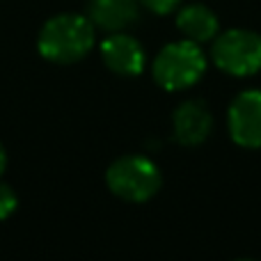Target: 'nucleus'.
<instances>
[{
    "label": "nucleus",
    "mask_w": 261,
    "mask_h": 261,
    "mask_svg": "<svg viewBox=\"0 0 261 261\" xmlns=\"http://www.w3.org/2000/svg\"><path fill=\"white\" fill-rule=\"evenodd\" d=\"M229 133L245 149L261 147V90H245L231 101Z\"/></svg>",
    "instance_id": "39448f33"
},
{
    "label": "nucleus",
    "mask_w": 261,
    "mask_h": 261,
    "mask_svg": "<svg viewBox=\"0 0 261 261\" xmlns=\"http://www.w3.org/2000/svg\"><path fill=\"white\" fill-rule=\"evenodd\" d=\"M140 3H142L144 7H149L151 12H156V14H167V12H172L181 0H140Z\"/></svg>",
    "instance_id": "9b49d317"
},
{
    "label": "nucleus",
    "mask_w": 261,
    "mask_h": 261,
    "mask_svg": "<svg viewBox=\"0 0 261 261\" xmlns=\"http://www.w3.org/2000/svg\"><path fill=\"white\" fill-rule=\"evenodd\" d=\"M94 46V23L81 14H58L39 32V53L58 64L83 60Z\"/></svg>",
    "instance_id": "f257e3e1"
},
{
    "label": "nucleus",
    "mask_w": 261,
    "mask_h": 261,
    "mask_svg": "<svg viewBox=\"0 0 261 261\" xmlns=\"http://www.w3.org/2000/svg\"><path fill=\"white\" fill-rule=\"evenodd\" d=\"M5 167H7V153H5V147L0 142V174L5 172Z\"/></svg>",
    "instance_id": "f8f14e48"
},
{
    "label": "nucleus",
    "mask_w": 261,
    "mask_h": 261,
    "mask_svg": "<svg viewBox=\"0 0 261 261\" xmlns=\"http://www.w3.org/2000/svg\"><path fill=\"white\" fill-rule=\"evenodd\" d=\"M206 69V58L197 41L167 44L153 60V81L167 92H179L195 85Z\"/></svg>",
    "instance_id": "f03ea898"
},
{
    "label": "nucleus",
    "mask_w": 261,
    "mask_h": 261,
    "mask_svg": "<svg viewBox=\"0 0 261 261\" xmlns=\"http://www.w3.org/2000/svg\"><path fill=\"white\" fill-rule=\"evenodd\" d=\"M140 16V0H90V21L103 30L119 32Z\"/></svg>",
    "instance_id": "6e6552de"
},
{
    "label": "nucleus",
    "mask_w": 261,
    "mask_h": 261,
    "mask_svg": "<svg viewBox=\"0 0 261 261\" xmlns=\"http://www.w3.org/2000/svg\"><path fill=\"white\" fill-rule=\"evenodd\" d=\"M101 58L110 71L119 76H138L144 69V50L140 41L130 35L117 32L101 44Z\"/></svg>",
    "instance_id": "0eeeda50"
},
{
    "label": "nucleus",
    "mask_w": 261,
    "mask_h": 261,
    "mask_svg": "<svg viewBox=\"0 0 261 261\" xmlns=\"http://www.w3.org/2000/svg\"><path fill=\"white\" fill-rule=\"evenodd\" d=\"M211 58L229 76H252L261 71V35L241 28L216 35Z\"/></svg>",
    "instance_id": "20e7f679"
},
{
    "label": "nucleus",
    "mask_w": 261,
    "mask_h": 261,
    "mask_svg": "<svg viewBox=\"0 0 261 261\" xmlns=\"http://www.w3.org/2000/svg\"><path fill=\"white\" fill-rule=\"evenodd\" d=\"M176 25L190 41H197V44L216 39L218 35V16L206 5L199 3L186 5L179 12V16H176Z\"/></svg>",
    "instance_id": "1a4fd4ad"
},
{
    "label": "nucleus",
    "mask_w": 261,
    "mask_h": 261,
    "mask_svg": "<svg viewBox=\"0 0 261 261\" xmlns=\"http://www.w3.org/2000/svg\"><path fill=\"white\" fill-rule=\"evenodd\" d=\"M16 206H18V197L14 193V188L7 184H0V220L12 216L16 211Z\"/></svg>",
    "instance_id": "9d476101"
},
{
    "label": "nucleus",
    "mask_w": 261,
    "mask_h": 261,
    "mask_svg": "<svg viewBox=\"0 0 261 261\" xmlns=\"http://www.w3.org/2000/svg\"><path fill=\"white\" fill-rule=\"evenodd\" d=\"M174 138L179 144L184 147H195V144H202L208 138L213 128V117L211 110L204 101L199 99H190L184 101L179 108L174 110Z\"/></svg>",
    "instance_id": "423d86ee"
},
{
    "label": "nucleus",
    "mask_w": 261,
    "mask_h": 261,
    "mask_svg": "<svg viewBox=\"0 0 261 261\" xmlns=\"http://www.w3.org/2000/svg\"><path fill=\"white\" fill-rule=\"evenodd\" d=\"M106 184L126 202H147L163 184L161 170L147 156H122L108 167Z\"/></svg>",
    "instance_id": "7ed1b4c3"
}]
</instances>
